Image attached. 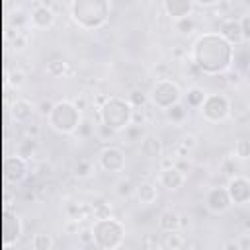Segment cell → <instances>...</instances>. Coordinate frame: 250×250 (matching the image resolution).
<instances>
[{
	"label": "cell",
	"mask_w": 250,
	"mask_h": 250,
	"mask_svg": "<svg viewBox=\"0 0 250 250\" xmlns=\"http://www.w3.org/2000/svg\"><path fill=\"white\" fill-rule=\"evenodd\" d=\"M189 61L201 74H227L234 62V47L219 35V31H205L195 37L189 49Z\"/></svg>",
	"instance_id": "cell-1"
},
{
	"label": "cell",
	"mask_w": 250,
	"mask_h": 250,
	"mask_svg": "<svg viewBox=\"0 0 250 250\" xmlns=\"http://www.w3.org/2000/svg\"><path fill=\"white\" fill-rule=\"evenodd\" d=\"M68 12L72 21L86 29L96 31L104 27L111 14V2L107 0H72L68 2Z\"/></svg>",
	"instance_id": "cell-2"
},
{
	"label": "cell",
	"mask_w": 250,
	"mask_h": 250,
	"mask_svg": "<svg viewBox=\"0 0 250 250\" xmlns=\"http://www.w3.org/2000/svg\"><path fill=\"white\" fill-rule=\"evenodd\" d=\"M133 109L135 107L127 102V98L107 96V100L98 107L96 119H98V123L113 129L115 133H123L127 127H131Z\"/></svg>",
	"instance_id": "cell-3"
},
{
	"label": "cell",
	"mask_w": 250,
	"mask_h": 250,
	"mask_svg": "<svg viewBox=\"0 0 250 250\" xmlns=\"http://www.w3.org/2000/svg\"><path fill=\"white\" fill-rule=\"evenodd\" d=\"M94 234V246L100 250H117L125 240V225L115 219H98L90 225Z\"/></svg>",
	"instance_id": "cell-4"
},
{
	"label": "cell",
	"mask_w": 250,
	"mask_h": 250,
	"mask_svg": "<svg viewBox=\"0 0 250 250\" xmlns=\"http://www.w3.org/2000/svg\"><path fill=\"white\" fill-rule=\"evenodd\" d=\"M47 121L53 131L62 133V135H74L78 125L82 123V115L72 100H57Z\"/></svg>",
	"instance_id": "cell-5"
},
{
	"label": "cell",
	"mask_w": 250,
	"mask_h": 250,
	"mask_svg": "<svg viewBox=\"0 0 250 250\" xmlns=\"http://www.w3.org/2000/svg\"><path fill=\"white\" fill-rule=\"evenodd\" d=\"M148 102L156 107V109H170L172 105L184 102V92L180 88L178 82H174L172 78H158L150 92H148Z\"/></svg>",
	"instance_id": "cell-6"
},
{
	"label": "cell",
	"mask_w": 250,
	"mask_h": 250,
	"mask_svg": "<svg viewBox=\"0 0 250 250\" xmlns=\"http://www.w3.org/2000/svg\"><path fill=\"white\" fill-rule=\"evenodd\" d=\"M230 109H232L230 100L221 92H213V94H207L203 105L199 107V113L203 115L205 121L221 123L230 117Z\"/></svg>",
	"instance_id": "cell-7"
},
{
	"label": "cell",
	"mask_w": 250,
	"mask_h": 250,
	"mask_svg": "<svg viewBox=\"0 0 250 250\" xmlns=\"http://www.w3.org/2000/svg\"><path fill=\"white\" fill-rule=\"evenodd\" d=\"M125 152L123 148L119 146H113V145H107L104 146L100 152H98V166L104 170V172H109V174H117V172H123L125 170Z\"/></svg>",
	"instance_id": "cell-8"
},
{
	"label": "cell",
	"mask_w": 250,
	"mask_h": 250,
	"mask_svg": "<svg viewBox=\"0 0 250 250\" xmlns=\"http://www.w3.org/2000/svg\"><path fill=\"white\" fill-rule=\"evenodd\" d=\"M55 10L49 2H33V8L29 12V25L33 29H49L55 23Z\"/></svg>",
	"instance_id": "cell-9"
},
{
	"label": "cell",
	"mask_w": 250,
	"mask_h": 250,
	"mask_svg": "<svg viewBox=\"0 0 250 250\" xmlns=\"http://www.w3.org/2000/svg\"><path fill=\"white\" fill-rule=\"evenodd\" d=\"M205 207L209 213L213 215H223L227 213L230 207H232V201H230V195L227 191V188L223 186H217V188H211L205 195Z\"/></svg>",
	"instance_id": "cell-10"
},
{
	"label": "cell",
	"mask_w": 250,
	"mask_h": 250,
	"mask_svg": "<svg viewBox=\"0 0 250 250\" xmlns=\"http://www.w3.org/2000/svg\"><path fill=\"white\" fill-rule=\"evenodd\" d=\"M27 172H29V164L23 156L20 154H8L4 158V174H6V180L12 182V184H20L21 180L27 178Z\"/></svg>",
	"instance_id": "cell-11"
},
{
	"label": "cell",
	"mask_w": 250,
	"mask_h": 250,
	"mask_svg": "<svg viewBox=\"0 0 250 250\" xmlns=\"http://www.w3.org/2000/svg\"><path fill=\"white\" fill-rule=\"evenodd\" d=\"M225 188L230 195L232 205H244V203L250 201V178H246L242 174H236L234 178H230L227 182Z\"/></svg>",
	"instance_id": "cell-12"
},
{
	"label": "cell",
	"mask_w": 250,
	"mask_h": 250,
	"mask_svg": "<svg viewBox=\"0 0 250 250\" xmlns=\"http://www.w3.org/2000/svg\"><path fill=\"white\" fill-rule=\"evenodd\" d=\"M162 10L166 12V16H170L176 21V20L193 16L195 2L193 0H164L162 2Z\"/></svg>",
	"instance_id": "cell-13"
},
{
	"label": "cell",
	"mask_w": 250,
	"mask_h": 250,
	"mask_svg": "<svg viewBox=\"0 0 250 250\" xmlns=\"http://www.w3.org/2000/svg\"><path fill=\"white\" fill-rule=\"evenodd\" d=\"M139 150L145 158L148 160H160L164 156V146H162V141L158 135L154 133H146L143 137V141L139 143Z\"/></svg>",
	"instance_id": "cell-14"
},
{
	"label": "cell",
	"mask_w": 250,
	"mask_h": 250,
	"mask_svg": "<svg viewBox=\"0 0 250 250\" xmlns=\"http://www.w3.org/2000/svg\"><path fill=\"white\" fill-rule=\"evenodd\" d=\"M219 35L225 37L232 47H238L242 41V31H240V21L238 18H225L219 23Z\"/></svg>",
	"instance_id": "cell-15"
},
{
	"label": "cell",
	"mask_w": 250,
	"mask_h": 250,
	"mask_svg": "<svg viewBox=\"0 0 250 250\" xmlns=\"http://www.w3.org/2000/svg\"><path fill=\"white\" fill-rule=\"evenodd\" d=\"M158 184H160V188H164L168 191H178L186 184V172H182L178 166L168 168V170H160Z\"/></svg>",
	"instance_id": "cell-16"
},
{
	"label": "cell",
	"mask_w": 250,
	"mask_h": 250,
	"mask_svg": "<svg viewBox=\"0 0 250 250\" xmlns=\"http://www.w3.org/2000/svg\"><path fill=\"white\" fill-rule=\"evenodd\" d=\"M21 234H23L21 217L16 215V213L6 215V219H4V240H6V244H12V242L20 240Z\"/></svg>",
	"instance_id": "cell-17"
},
{
	"label": "cell",
	"mask_w": 250,
	"mask_h": 250,
	"mask_svg": "<svg viewBox=\"0 0 250 250\" xmlns=\"http://www.w3.org/2000/svg\"><path fill=\"white\" fill-rule=\"evenodd\" d=\"M35 111V104H31L29 100L25 98H16L12 107H10V115L18 121V123H25Z\"/></svg>",
	"instance_id": "cell-18"
},
{
	"label": "cell",
	"mask_w": 250,
	"mask_h": 250,
	"mask_svg": "<svg viewBox=\"0 0 250 250\" xmlns=\"http://www.w3.org/2000/svg\"><path fill=\"white\" fill-rule=\"evenodd\" d=\"M135 197H137V201L141 205H152L158 199V188H156V184H152L148 180L141 182L135 188Z\"/></svg>",
	"instance_id": "cell-19"
},
{
	"label": "cell",
	"mask_w": 250,
	"mask_h": 250,
	"mask_svg": "<svg viewBox=\"0 0 250 250\" xmlns=\"http://www.w3.org/2000/svg\"><path fill=\"white\" fill-rule=\"evenodd\" d=\"M158 229L162 232H174V230H180V213L178 211H172V209H166L158 215Z\"/></svg>",
	"instance_id": "cell-20"
},
{
	"label": "cell",
	"mask_w": 250,
	"mask_h": 250,
	"mask_svg": "<svg viewBox=\"0 0 250 250\" xmlns=\"http://www.w3.org/2000/svg\"><path fill=\"white\" fill-rule=\"evenodd\" d=\"M205 98H207V92H205L203 88L191 86V88H188V92L184 94V104H186L188 107H191V109H199V107L203 105Z\"/></svg>",
	"instance_id": "cell-21"
},
{
	"label": "cell",
	"mask_w": 250,
	"mask_h": 250,
	"mask_svg": "<svg viewBox=\"0 0 250 250\" xmlns=\"http://www.w3.org/2000/svg\"><path fill=\"white\" fill-rule=\"evenodd\" d=\"M164 117H166V121H170L172 125H182V123L188 119V105H186L184 102H180V104L172 105L170 109H166V111H164Z\"/></svg>",
	"instance_id": "cell-22"
},
{
	"label": "cell",
	"mask_w": 250,
	"mask_h": 250,
	"mask_svg": "<svg viewBox=\"0 0 250 250\" xmlns=\"http://www.w3.org/2000/svg\"><path fill=\"white\" fill-rule=\"evenodd\" d=\"M160 242L164 250H182V246L186 244V238L182 230H174V232H164Z\"/></svg>",
	"instance_id": "cell-23"
},
{
	"label": "cell",
	"mask_w": 250,
	"mask_h": 250,
	"mask_svg": "<svg viewBox=\"0 0 250 250\" xmlns=\"http://www.w3.org/2000/svg\"><path fill=\"white\" fill-rule=\"evenodd\" d=\"M94 170H96V166L90 158H80V160H76V164L72 168V174L78 180H88L90 176H94Z\"/></svg>",
	"instance_id": "cell-24"
},
{
	"label": "cell",
	"mask_w": 250,
	"mask_h": 250,
	"mask_svg": "<svg viewBox=\"0 0 250 250\" xmlns=\"http://www.w3.org/2000/svg\"><path fill=\"white\" fill-rule=\"evenodd\" d=\"M90 215H92L94 221H98V219H107V217H111V207H109L104 199H96V201L92 203V207H90Z\"/></svg>",
	"instance_id": "cell-25"
},
{
	"label": "cell",
	"mask_w": 250,
	"mask_h": 250,
	"mask_svg": "<svg viewBox=\"0 0 250 250\" xmlns=\"http://www.w3.org/2000/svg\"><path fill=\"white\" fill-rule=\"evenodd\" d=\"M53 244H55V240L49 232H37L31 238V248L33 250H51Z\"/></svg>",
	"instance_id": "cell-26"
},
{
	"label": "cell",
	"mask_w": 250,
	"mask_h": 250,
	"mask_svg": "<svg viewBox=\"0 0 250 250\" xmlns=\"http://www.w3.org/2000/svg\"><path fill=\"white\" fill-rule=\"evenodd\" d=\"M195 18L193 16H188V18H182V20H176L174 21V29L180 33V35H191L195 31Z\"/></svg>",
	"instance_id": "cell-27"
},
{
	"label": "cell",
	"mask_w": 250,
	"mask_h": 250,
	"mask_svg": "<svg viewBox=\"0 0 250 250\" xmlns=\"http://www.w3.org/2000/svg\"><path fill=\"white\" fill-rule=\"evenodd\" d=\"M45 70H47V74H49L51 78H61V76H64V74L68 72V62L55 59V61H49V62H47Z\"/></svg>",
	"instance_id": "cell-28"
},
{
	"label": "cell",
	"mask_w": 250,
	"mask_h": 250,
	"mask_svg": "<svg viewBox=\"0 0 250 250\" xmlns=\"http://www.w3.org/2000/svg\"><path fill=\"white\" fill-rule=\"evenodd\" d=\"M127 102H129L135 109H143L145 104L148 102V94H145L141 88H133V90L127 94Z\"/></svg>",
	"instance_id": "cell-29"
},
{
	"label": "cell",
	"mask_w": 250,
	"mask_h": 250,
	"mask_svg": "<svg viewBox=\"0 0 250 250\" xmlns=\"http://www.w3.org/2000/svg\"><path fill=\"white\" fill-rule=\"evenodd\" d=\"M35 148H37V141H33V139H21V141L18 143V146H16V154H20V156H23L25 160H29V158L33 156Z\"/></svg>",
	"instance_id": "cell-30"
},
{
	"label": "cell",
	"mask_w": 250,
	"mask_h": 250,
	"mask_svg": "<svg viewBox=\"0 0 250 250\" xmlns=\"http://www.w3.org/2000/svg\"><path fill=\"white\" fill-rule=\"evenodd\" d=\"M234 158H238V160L250 158V139L248 137H240L234 143Z\"/></svg>",
	"instance_id": "cell-31"
},
{
	"label": "cell",
	"mask_w": 250,
	"mask_h": 250,
	"mask_svg": "<svg viewBox=\"0 0 250 250\" xmlns=\"http://www.w3.org/2000/svg\"><path fill=\"white\" fill-rule=\"evenodd\" d=\"M135 188H137V186H133V182H131L129 178H123V180L117 182V186H115V193H117V197L127 199V197L135 195Z\"/></svg>",
	"instance_id": "cell-32"
},
{
	"label": "cell",
	"mask_w": 250,
	"mask_h": 250,
	"mask_svg": "<svg viewBox=\"0 0 250 250\" xmlns=\"http://www.w3.org/2000/svg\"><path fill=\"white\" fill-rule=\"evenodd\" d=\"M10 23L16 25V31H20V27H23V25L29 23V16H27L23 10H16V12L10 16Z\"/></svg>",
	"instance_id": "cell-33"
},
{
	"label": "cell",
	"mask_w": 250,
	"mask_h": 250,
	"mask_svg": "<svg viewBox=\"0 0 250 250\" xmlns=\"http://www.w3.org/2000/svg\"><path fill=\"white\" fill-rule=\"evenodd\" d=\"M123 133H125V137H127L129 141H133V143H141V141H143V137L146 135V133L143 131V127H141V125H131V127H127Z\"/></svg>",
	"instance_id": "cell-34"
},
{
	"label": "cell",
	"mask_w": 250,
	"mask_h": 250,
	"mask_svg": "<svg viewBox=\"0 0 250 250\" xmlns=\"http://www.w3.org/2000/svg\"><path fill=\"white\" fill-rule=\"evenodd\" d=\"M221 172L230 180V178H234L236 174H238V170H236V164H234V158L232 156H227L223 162H221Z\"/></svg>",
	"instance_id": "cell-35"
},
{
	"label": "cell",
	"mask_w": 250,
	"mask_h": 250,
	"mask_svg": "<svg viewBox=\"0 0 250 250\" xmlns=\"http://www.w3.org/2000/svg\"><path fill=\"white\" fill-rule=\"evenodd\" d=\"M90 135H94V125H92V121L82 119V123L78 125V129H76L74 137H78V139H88Z\"/></svg>",
	"instance_id": "cell-36"
},
{
	"label": "cell",
	"mask_w": 250,
	"mask_h": 250,
	"mask_svg": "<svg viewBox=\"0 0 250 250\" xmlns=\"http://www.w3.org/2000/svg\"><path fill=\"white\" fill-rule=\"evenodd\" d=\"M160 246H162V242L154 234H146L141 240V248H146V250H160Z\"/></svg>",
	"instance_id": "cell-37"
},
{
	"label": "cell",
	"mask_w": 250,
	"mask_h": 250,
	"mask_svg": "<svg viewBox=\"0 0 250 250\" xmlns=\"http://www.w3.org/2000/svg\"><path fill=\"white\" fill-rule=\"evenodd\" d=\"M238 21H240V31H242V41H250V12L242 14Z\"/></svg>",
	"instance_id": "cell-38"
},
{
	"label": "cell",
	"mask_w": 250,
	"mask_h": 250,
	"mask_svg": "<svg viewBox=\"0 0 250 250\" xmlns=\"http://www.w3.org/2000/svg\"><path fill=\"white\" fill-rule=\"evenodd\" d=\"M53 107H55V102H51V100H47V98H43L41 102L35 104V111H39L43 117H49V113L53 111Z\"/></svg>",
	"instance_id": "cell-39"
},
{
	"label": "cell",
	"mask_w": 250,
	"mask_h": 250,
	"mask_svg": "<svg viewBox=\"0 0 250 250\" xmlns=\"http://www.w3.org/2000/svg\"><path fill=\"white\" fill-rule=\"evenodd\" d=\"M96 133H98V139H100V141H109L111 137H115V135H117L113 129H109V127H105V125H102V123H98Z\"/></svg>",
	"instance_id": "cell-40"
},
{
	"label": "cell",
	"mask_w": 250,
	"mask_h": 250,
	"mask_svg": "<svg viewBox=\"0 0 250 250\" xmlns=\"http://www.w3.org/2000/svg\"><path fill=\"white\" fill-rule=\"evenodd\" d=\"M242 80H244V74H242L240 70H236V68H230V70L227 72V82H229L230 86H238Z\"/></svg>",
	"instance_id": "cell-41"
},
{
	"label": "cell",
	"mask_w": 250,
	"mask_h": 250,
	"mask_svg": "<svg viewBox=\"0 0 250 250\" xmlns=\"http://www.w3.org/2000/svg\"><path fill=\"white\" fill-rule=\"evenodd\" d=\"M39 135H41L39 125H25V129H23V139H33V141H37Z\"/></svg>",
	"instance_id": "cell-42"
},
{
	"label": "cell",
	"mask_w": 250,
	"mask_h": 250,
	"mask_svg": "<svg viewBox=\"0 0 250 250\" xmlns=\"http://www.w3.org/2000/svg\"><path fill=\"white\" fill-rule=\"evenodd\" d=\"M78 240H80L84 246L94 244V234H92V229H90V227H88V229H82V230L78 232Z\"/></svg>",
	"instance_id": "cell-43"
},
{
	"label": "cell",
	"mask_w": 250,
	"mask_h": 250,
	"mask_svg": "<svg viewBox=\"0 0 250 250\" xmlns=\"http://www.w3.org/2000/svg\"><path fill=\"white\" fill-rule=\"evenodd\" d=\"M12 45H14V49H23L27 45V37L21 31H16V35L12 37Z\"/></svg>",
	"instance_id": "cell-44"
},
{
	"label": "cell",
	"mask_w": 250,
	"mask_h": 250,
	"mask_svg": "<svg viewBox=\"0 0 250 250\" xmlns=\"http://www.w3.org/2000/svg\"><path fill=\"white\" fill-rule=\"evenodd\" d=\"M180 145L186 148V150H193L195 146H197V139L193 137V135H186V137H182V141H180Z\"/></svg>",
	"instance_id": "cell-45"
},
{
	"label": "cell",
	"mask_w": 250,
	"mask_h": 250,
	"mask_svg": "<svg viewBox=\"0 0 250 250\" xmlns=\"http://www.w3.org/2000/svg\"><path fill=\"white\" fill-rule=\"evenodd\" d=\"M176 162H178V158H176L174 154H170V156H162V158L158 160V164H160V170H168V168H174V166H176Z\"/></svg>",
	"instance_id": "cell-46"
},
{
	"label": "cell",
	"mask_w": 250,
	"mask_h": 250,
	"mask_svg": "<svg viewBox=\"0 0 250 250\" xmlns=\"http://www.w3.org/2000/svg\"><path fill=\"white\" fill-rule=\"evenodd\" d=\"M146 121V115H145V109H133V119H131V125H145Z\"/></svg>",
	"instance_id": "cell-47"
},
{
	"label": "cell",
	"mask_w": 250,
	"mask_h": 250,
	"mask_svg": "<svg viewBox=\"0 0 250 250\" xmlns=\"http://www.w3.org/2000/svg\"><path fill=\"white\" fill-rule=\"evenodd\" d=\"M223 250H242V246H240L238 238H229L223 242Z\"/></svg>",
	"instance_id": "cell-48"
},
{
	"label": "cell",
	"mask_w": 250,
	"mask_h": 250,
	"mask_svg": "<svg viewBox=\"0 0 250 250\" xmlns=\"http://www.w3.org/2000/svg\"><path fill=\"white\" fill-rule=\"evenodd\" d=\"M64 230L70 232V234H78V219H68V223L64 225Z\"/></svg>",
	"instance_id": "cell-49"
},
{
	"label": "cell",
	"mask_w": 250,
	"mask_h": 250,
	"mask_svg": "<svg viewBox=\"0 0 250 250\" xmlns=\"http://www.w3.org/2000/svg\"><path fill=\"white\" fill-rule=\"evenodd\" d=\"M72 102H74V105H76L80 111H82V109H86V105H88V100H86V96H84V94H80V96H78V98H74Z\"/></svg>",
	"instance_id": "cell-50"
},
{
	"label": "cell",
	"mask_w": 250,
	"mask_h": 250,
	"mask_svg": "<svg viewBox=\"0 0 250 250\" xmlns=\"http://www.w3.org/2000/svg\"><path fill=\"white\" fill-rule=\"evenodd\" d=\"M195 6H203V8H213V6H221V0H197Z\"/></svg>",
	"instance_id": "cell-51"
},
{
	"label": "cell",
	"mask_w": 250,
	"mask_h": 250,
	"mask_svg": "<svg viewBox=\"0 0 250 250\" xmlns=\"http://www.w3.org/2000/svg\"><path fill=\"white\" fill-rule=\"evenodd\" d=\"M23 82V74L20 72V70H16L14 74H10V84H16V86H20Z\"/></svg>",
	"instance_id": "cell-52"
},
{
	"label": "cell",
	"mask_w": 250,
	"mask_h": 250,
	"mask_svg": "<svg viewBox=\"0 0 250 250\" xmlns=\"http://www.w3.org/2000/svg\"><path fill=\"white\" fill-rule=\"evenodd\" d=\"M238 242H240L242 250H250V232H244V234L238 238Z\"/></svg>",
	"instance_id": "cell-53"
},
{
	"label": "cell",
	"mask_w": 250,
	"mask_h": 250,
	"mask_svg": "<svg viewBox=\"0 0 250 250\" xmlns=\"http://www.w3.org/2000/svg\"><path fill=\"white\" fill-rule=\"evenodd\" d=\"M242 227H244V230H246V232L250 230V217H246V219L242 221Z\"/></svg>",
	"instance_id": "cell-54"
},
{
	"label": "cell",
	"mask_w": 250,
	"mask_h": 250,
	"mask_svg": "<svg viewBox=\"0 0 250 250\" xmlns=\"http://www.w3.org/2000/svg\"><path fill=\"white\" fill-rule=\"evenodd\" d=\"M244 80L250 84V68H246V70H244Z\"/></svg>",
	"instance_id": "cell-55"
},
{
	"label": "cell",
	"mask_w": 250,
	"mask_h": 250,
	"mask_svg": "<svg viewBox=\"0 0 250 250\" xmlns=\"http://www.w3.org/2000/svg\"><path fill=\"white\" fill-rule=\"evenodd\" d=\"M174 55H176V57H182V55H184V49H176Z\"/></svg>",
	"instance_id": "cell-56"
},
{
	"label": "cell",
	"mask_w": 250,
	"mask_h": 250,
	"mask_svg": "<svg viewBox=\"0 0 250 250\" xmlns=\"http://www.w3.org/2000/svg\"><path fill=\"white\" fill-rule=\"evenodd\" d=\"M141 250H146V248H141Z\"/></svg>",
	"instance_id": "cell-57"
}]
</instances>
